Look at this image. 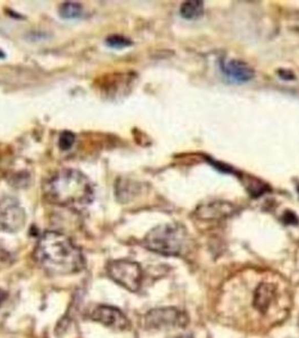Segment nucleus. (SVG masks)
I'll use <instances>...</instances> for the list:
<instances>
[{
    "label": "nucleus",
    "instance_id": "16",
    "mask_svg": "<svg viewBox=\"0 0 299 338\" xmlns=\"http://www.w3.org/2000/svg\"><path fill=\"white\" fill-rule=\"evenodd\" d=\"M171 338H193L190 335H181V336H176V337H171Z\"/></svg>",
    "mask_w": 299,
    "mask_h": 338
},
{
    "label": "nucleus",
    "instance_id": "11",
    "mask_svg": "<svg viewBox=\"0 0 299 338\" xmlns=\"http://www.w3.org/2000/svg\"><path fill=\"white\" fill-rule=\"evenodd\" d=\"M204 13V2L200 0H189L185 2L180 7V14L187 21L198 19Z\"/></svg>",
    "mask_w": 299,
    "mask_h": 338
},
{
    "label": "nucleus",
    "instance_id": "12",
    "mask_svg": "<svg viewBox=\"0 0 299 338\" xmlns=\"http://www.w3.org/2000/svg\"><path fill=\"white\" fill-rule=\"evenodd\" d=\"M82 14V7L81 5L78 3H71L68 2L61 5L60 7V15L63 18L67 19H73L78 18Z\"/></svg>",
    "mask_w": 299,
    "mask_h": 338
},
{
    "label": "nucleus",
    "instance_id": "14",
    "mask_svg": "<svg viewBox=\"0 0 299 338\" xmlns=\"http://www.w3.org/2000/svg\"><path fill=\"white\" fill-rule=\"evenodd\" d=\"M74 141H76V136L70 131H65L61 135H60V140H59V147L62 150H69L71 149L72 146L74 145Z\"/></svg>",
    "mask_w": 299,
    "mask_h": 338
},
{
    "label": "nucleus",
    "instance_id": "8",
    "mask_svg": "<svg viewBox=\"0 0 299 338\" xmlns=\"http://www.w3.org/2000/svg\"><path fill=\"white\" fill-rule=\"evenodd\" d=\"M221 69L224 73V76L227 77L231 82L243 84L248 83L250 80L255 77V71L249 64L239 60V59H231L227 61H223L221 65Z\"/></svg>",
    "mask_w": 299,
    "mask_h": 338
},
{
    "label": "nucleus",
    "instance_id": "1",
    "mask_svg": "<svg viewBox=\"0 0 299 338\" xmlns=\"http://www.w3.org/2000/svg\"><path fill=\"white\" fill-rule=\"evenodd\" d=\"M35 259L51 275H72L81 272L84 259L81 250L66 234L48 231L38 239Z\"/></svg>",
    "mask_w": 299,
    "mask_h": 338
},
{
    "label": "nucleus",
    "instance_id": "7",
    "mask_svg": "<svg viewBox=\"0 0 299 338\" xmlns=\"http://www.w3.org/2000/svg\"><path fill=\"white\" fill-rule=\"evenodd\" d=\"M25 213L15 201L6 200L0 203V228L5 231H18L25 223Z\"/></svg>",
    "mask_w": 299,
    "mask_h": 338
},
{
    "label": "nucleus",
    "instance_id": "17",
    "mask_svg": "<svg viewBox=\"0 0 299 338\" xmlns=\"http://www.w3.org/2000/svg\"><path fill=\"white\" fill-rule=\"evenodd\" d=\"M5 58V53L3 52L2 50H0V59H4Z\"/></svg>",
    "mask_w": 299,
    "mask_h": 338
},
{
    "label": "nucleus",
    "instance_id": "15",
    "mask_svg": "<svg viewBox=\"0 0 299 338\" xmlns=\"http://www.w3.org/2000/svg\"><path fill=\"white\" fill-rule=\"evenodd\" d=\"M280 78L286 79V80H294L295 79V74L292 73L289 70H279L278 71Z\"/></svg>",
    "mask_w": 299,
    "mask_h": 338
},
{
    "label": "nucleus",
    "instance_id": "4",
    "mask_svg": "<svg viewBox=\"0 0 299 338\" xmlns=\"http://www.w3.org/2000/svg\"><path fill=\"white\" fill-rule=\"evenodd\" d=\"M107 274L115 283L130 292H137L141 288L143 272L140 264L129 260H116L108 263Z\"/></svg>",
    "mask_w": 299,
    "mask_h": 338
},
{
    "label": "nucleus",
    "instance_id": "9",
    "mask_svg": "<svg viewBox=\"0 0 299 338\" xmlns=\"http://www.w3.org/2000/svg\"><path fill=\"white\" fill-rule=\"evenodd\" d=\"M275 294H277L275 285L271 283H261L254 292L253 306H254L258 311L264 313L270 308V306H271Z\"/></svg>",
    "mask_w": 299,
    "mask_h": 338
},
{
    "label": "nucleus",
    "instance_id": "5",
    "mask_svg": "<svg viewBox=\"0 0 299 338\" xmlns=\"http://www.w3.org/2000/svg\"><path fill=\"white\" fill-rule=\"evenodd\" d=\"M188 323L189 317L187 313L174 307L152 309L144 317L145 328L153 331L185 328Z\"/></svg>",
    "mask_w": 299,
    "mask_h": 338
},
{
    "label": "nucleus",
    "instance_id": "2",
    "mask_svg": "<svg viewBox=\"0 0 299 338\" xmlns=\"http://www.w3.org/2000/svg\"><path fill=\"white\" fill-rule=\"evenodd\" d=\"M45 194L54 204L74 206L93 201L94 190L91 183L81 171L66 168L52 177L47 184Z\"/></svg>",
    "mask_w": 299,
    "mask_h": 338
},
{
    "label": "nucleus",
    "instance_id": "13",
    "mask_svg": "<svg viewBox=\"0 0 299 338\" xmlns=\"http://www.w3.org/2000/svg\"><path fill=\"white\" fill-rule=\"evenodd\" d=\"M106 44L109 48L112 49H124V48H129L132 45L131 39L119 36V35H113L109 36L106 39Z\"/></svg>",
    "mask_w": 299,
    "mask_h": 338
},
{
    "label": "nucleus",
    "instance_id": "3",
    "mask_svg": "<svg viewBox=\"0 0 299 338\" xmlns=\"http://www.w3.org/2000/svg\"><path fill=\"white\" fill-rule=\"evenodd\" d=\"M187 244L185 228L177 223H165L150 230L144 238L145 247L163 256H179Z\"/></svg>",
    "mask_w": 299,
    "mask_h": 338
},
{
    "label": "nucleus",
    "instance_id": "6",
    "mask_svg": "<svg viewBox=\"0 0 299 338\" xmlns=\"http://www.w3.org/2000/svg\"><path fill=\"white\" fill-rule=\"evenodd\" d=\"M89 318L113 330L123 331L130 327L129 318L125 316L122 310L113 306H95L89 311Z\"/></svg>",
    "mask_w": 299,
    "mask_h": 338
},
{
    "label": "nucleus",
    "instance_id": "10",
    "mask_svg": "<svg viewBox=\"0 0 299 338\" xmlns=\"http://www.w3.org/2000/svg\"><path fill=\"white\" fill-rule=\"evenodd\" d=\"M234 208L231 204L214 203L210 205L201 206L198 214L203 219H220L223 216H228L234 213Z\"/></svg>",
    "mask_w": 299,
    "mask_h": 338
}]
</instances>
